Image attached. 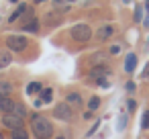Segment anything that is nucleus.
I'll use <instances>...</instances> for the list:
<instances>
[{"label":"nucleus","instance_id":"nucleus-1","mask_svg":"<svg viewBox=\"0 0 149 139\" xmlns=\"http://www.w3.org/2000/svg\"><path fill=\"white\" fill-rule=\"evenodd\" d=\"M31 129H33L37 139H51V135H53L51 123L45 117H41V115H33L31 117Z\"/></svg>","mask_w":149,"mask_h":139},{"label":"nucleus","instance_id":"nucleus-2","mask_svg":"<svg viewBox=\"0 0 149 139\" xmlns=\"http://www.w3.org/2000/svg\"><path fill=\"white\" fill-rule=\"evenodd\" d=\"M70 35H72L74 41H78V43H86V41L92 39V29H90L88 25L80 23V25H74V27H72Z\"/></svg>","mask_w":149,"mask_h":139},{"label":"nucleus","instance_id":"nucleus-3","mask_svg":"<svg viewBox=\"0 0 149 139\" xmlns=\"http://www.w3.org/2000/svg\"><path fill=\"white\" fill-rule=\"evenodd\" d=\"M27 45H29V41H27V37H23V35H8V37H6V47H8V51H25Z\"/></svg>","mask_w":149,"mask_h":139},{"label":"nucleus","instance_id":"nucleus-4","mask_svg":"<svg viewBox=\"0 0 149 139\" xmlns=\"http://www.w3.org/2000/svg\"><path fill=\"white\" fill-rule=\"evenodd\" d=\"M23 117H19L17 112H4L2 115V125L6 127V129H10V131H15V129H21L23 127Z\"/></svg>","mask_w":149,"mask_h":139},{"label":"nucleus","instance_id":"nucleus-5","mask_svg":"<svg viewBox=\"0 0 149 139\" xmlns=\"http://www.w3.org/2000/svg\"><path fill=\"white\" fill-rule=\"evenodd\" d=\"M72 115H74V110H72V106H70L68 102H59V104H55V108H53V117L59 119V121H70Z\"/></svg>","mask_w":149,"mask_h":139},{"label":"nucleus","instance_id":"nucleus-6","mask_svg":"<svg viewBox=\"0 0 149 139\" xmlns=\"http://www.w3.org/2000/svg\"><path fill=\"white\" fill-rule=\"evenodd\" d=\"M23 31H27V33H37V31H39V19L33 17V15H29L27 21L23 23Z\"/></svg>","mask_w":149,"mask_h":139},{"label":"nucleus","instance_id":"nucleus-7","mask_svg":"<svg viewBox=\"0 0 149 139\" xmlns=\"http://www.w3.org/2000/svg\"><path fill=\"white\" fill-rule=\"evenodd\" d=\"M108 74H110V68H106V66H94L90 70V78H94V80H102Z\"/></svg>","mask_w":149,"mask_h":139},{"label":"nucleus","instance_id":"nucleus-8","mask_svg":"<svg viewBox=\"0 0 149 139\" xmlns=\"http://www.w3.org/2000/svg\"><path fill=\"white\" fill-rule=\"evenodd\" d=\"M15 104L17 102L10 96H0V112H10L15 108Z\"/></svg>","mask_w":149,"mask_h":139},{"label":"nucleus","instance_id":"nucleus-9","mask_svg":"<svg viewBox=\"0 0 149 139\" xmlns=\"http://www.w3.org/2000/svg\"><path fill=\"white\" fill-rule=\"evenodd\" d=\"M65 102H68L72 108H80V106H82V96H80L78 92H70L68 98H65Z\"/></svg>","mask_w":149,"mask_h":139},{"label":"nucleus","instance_id":"nucleus-10","mask_svg":"<svg viewBox=\"0 0 149 139\" xmlns=\"http://www.w3.org/2000/svg\"><path fill=\"white\" fill-rule=\"evenodd\" d=\"M112 35H114V29H112L110 25H104V27H100V29H98V33H96V37H98L100 41H104V39L112 37Z\"/></svg>","mask_w":149,"mask_h":139},{"label":"nucleus","instance_id":"nucleus-11","mask_svg":"<svg viewBox=\"0 0 149 139\" xmlns=\"http://www.w3.org/2000/svg\"><path fill=\"white\" fill-rule=\"evenodd\" d=\"M135 68H137V55L135 53H129L127 59H125V70L131 74V72H135Z\"/></svg>","mask_w":149,"mask_h":139},{"label":"nucleus","instance_id":"nucleus-12","mask_svg":"<svg viewBox=\"0 0 149 139\" xmlns=\"http://www.w3.org/2000/svg\"><path fill=\"white\" fill-rule=\"evenodd\" d=\"M10 61H13V53L10 51H0V70L8 68Z\"/></svg>","mask_w":149,"mask_h":139},{"label":"nucleus","instance_id":"nucleus-13","mask_svg":"<svg viewBox=\"0 0 149 139\" xmlns=\"http://www.w3.org/2000/svg\"><path fill=\"white\" fill-rule=\"evenodd\" d=\"M72 2H74V0H53V6L57 10H68L72 6Z\"/></svg>","mask_w":149,"mask_h":139},{"label":"nucleus","instance_id":"nucleus-14","mask_svg":"<svg viewBox=\"0 0 149 139\" xmlns=\"http://www.w3.org/2000/svg\"><path fill=\"white\" fill-rule=\"evenodd\" d=\"M10 92H13L10 82H0V96H10Z\"/></svg>","mask_w":149,"mask_h":139},{"label":"nucleus","instance_id":"nucleus-15","mask_svg":"<svg viewBox=\"0 0 149 139\" xmlns=\"http://www.w3.org/2000/svg\"><path fill=\"white\" fill-rule=\"evenodd\" d=\"M25 13H27V6H25V4H21V6H19V8H17V10L10 15V19H8V21H10V23H15V21H17L21 15H25Z\"/></svg>","mask_w":149,"mask_h":139},{"label":"nucleus","instance_id":"nucleus-16","mask_svg":"<svg viewBox=\"0 0 149 139\" xmlns=\"http://www.w3.org/2000/svg\"><path fill=\"white\" fill-rule=\"evenodd\" d=\"M13 139H29V133L25 131V127L15 129V131H13Z\"/></svg>","mask_w":149,"mask_h":139},{"label":"nucleus","instance_id":"nucleus-17","mask_svg":"<svg viewBox=\"0 0 149 139\" xmlns=\"http://www.w3.org/2000/svg\"><path fill=\"white\" fill-rule=\"evenodd\" d=\"M37 92H41V84L39 82H31L27 86V94H37Z\"/></svg>","mask_w":149,"mask_h":139},{"label":"nucleus","instance_id":"nucleus-18","mask_svg":"<svg viewBox=\"0 0 149 139\" xmlns=\"http://www.w3.org/2000/svg\"><path fill=\"white\" fill-rule=\"evenodd\" d=\"M10 112H17V115H19V117H23V119L27 117V110H25V106H23V104H19V102L15 104V108H13Z\"/></svg>","mask_w":149,"mask_h":139},{"label":"nucleus","instance_id":"nucleus-19","mask_svg":"<svg viewBox=\"0 0 149 139\" xmlns=\"http://www.w3.org/2000/svg\"><path fill=\"white\" fill-rule=\"evenodd\" d=\"M98 106H100V98H98V96H92L90 102H88V108H90V110H96Z\"/></svg>","mask_w":149,"mask_h":139},{"label":"nucleus","instance_id":"nucleus-20","mask_svg":"<svg viewBox=\"0 0 149 139\" xmlns=\"http://www.w3.org/2000/svg\"><path fill=\"white\" fill-rule=\"evenodd\" d=\"M51 94H53V92H51L49 88L43 90V92H41V102H51Z\"/></svg>","mask_w":149,"mask_h":139},{"label":"nucleus","instance_id":"nucleus-21","mask_svg":"<svg viewBox=\"0 0 149 139\" xmlns=\"http://www.w3.org/2000/svg\"><path fill=\"white\" fill-rule=\"evenodd\" d=\"M135 21H137V23L143 21V6H141V4H137V8H135Z\"/></svg>","mask_w":149,"mask_h":139},{"label":"nucleus","instance_id":"nucleus-22","mask_svg":"<svg viewBox=\"0 0 149 139\" xmlns=\"http://www.w3.org/2000/svg\"><path fill=\"white\" fill-rule=\"evenodd\" d=\"M141 127L143 129H149V110L143 112V119H141Z\"/></svg>","mask_w":149,"mask_h":139},{"label":"nucleus","instance_id":"nucleus-23","mask_svg":"<svg viewBox=\"0 0 149 139\" xmlns=\"http://www.w3.org/2000/svg\"><path fill=\"white\" fill-rule=\"evenodd\" d=\"M118 51H120V47H118V45H112V47H110V53H112V55H116Z\"/></svg>","mask_w":149,"mask_h":139},{"label":"nucleus","instance_id":"nucleus-24","mask_svg":"<svg viewBox=\"0 0 149 139\" xmlns=\"http://www.w3.org/2000/svg\"><path fill=\"white\" fill-rule=\"evenodd\" d=\"M143 78H149V66H147V70L143 72Z\"/></svg>","mask_w":149,"mask_h":139},{"label":"nucleus","instance_id":"nucleus-25","mask_svg":"<svg viewBox=\"0 0 149 139\" xmlns=\"http://www.w3.org/2000/svg\"><path fill=\"white\" fill-rule=\"evenodd\" d=\"M145 27H147V29H149V17H147V19H145Z\"/></svg>","mask_w":149,"mask_h":139},{"label":"nucleus","instance_id":"nucleus-26","mask_svg":"<svg viewBox=\"0 0 149 139\" xmlns=\"http://www.w3.org/2000/svg\"><path fill=\"white\" fill-rule=\"evenodd\" d=\"M35 2H37V4H41V2H47V0H35Z\"/></svg>","mask_w":149,"mask_h":139},{"label":"nucleus","instance_id":"nucleus-27","mask_svg":"<svg viewBox=\"0 0 149 139\" xmlns=\"http://www.w3.org/2000/svg\"><path fill=\"white\" fill-rule=\"evenodd\" d=\"M57 139H63V137H57Z\"/></svg>","mask_w":149,"mask_h":139},{"label":"nucleus","instance_id":"nucleus-28","mask_svg":"<svg viewBox=\"0 0 149 139\" xmlns=\"http://www.w3.org/2000/svg\"><path fill=\"white\" fill-rule=\"evenodd\" d=\"M13 2H17V0H13Z\"/></svg>","mask_w":149,"mask_h":139}]
</instances>
